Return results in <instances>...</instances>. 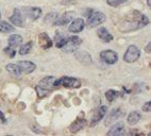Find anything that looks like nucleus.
Instances as JSON below:
<instances>
[{
	"label": "nucleus",
	"mask_w": 151,
	"mask_h": 136,
	"mask_svg": "<svg viewBox=\"0 0 151 136\" xmlns=\"http://www.w3.org/2000/svg\"><path fill=\"white\" fill-rule=\"evenodd\" d=\"M149 24V18L137 11L131 12L126 15L119 24V30L122 32H132L146 27Z\"/></svg>",
	"instance_id": "nucleus-1"
},
{
	"label": "nucleus",
	"mask_w": 151,
	"mask_h": 136,
	"mask_svg": "<svg viewBox=\"0 0 151 136\" xmlns=\"http://www.w3.org/2000/svg\"><path fill=\"white\" fill-rule=\"evenodd\" d=\"M54 80L55 78L52 76L45 77L43 80L38 82V84L36 85V93H37L38 98H45L49 94L51 93L52 90L55 88L54 87Z\"/></svg>",
	"instance_id": "nucleus-2"
},
{
	"label": "nucleus",
	"mask_w": 151,
	"mask_h": 136,
	"mask_svg": "<svg viewBox=\"0 0 151 136\" xmlns=\"http://www.w3.org/2000/svg\"><path fill=\"white\" fill-rule=\"evenodd\" d=\"M64 86L67 88H78L81 86V81L73 77H62L58 80H54V87Z\"/></svg>",
	"instance_id": "nucleus-3"
},
{
	"label": "nucleus",
	"mask_w": 151,
	"mask_h": 136,
	"mask_svg": "<svg viewBox=\"0 0 151 136\" xmlns=\"http://www.w3.org/2000/svg\"><path fill=\"white\" fill-rule=\"evenodd\" d=\"M81 44H82V39L80 37H78V36H70V37L66 38L64 46L61 49H63V51L67 52V53L75 52L80 47Z\"/></svg>",
	"instance_id": "nucleus-4"
},
{
	"label": "nucleus",
	"mask_w": 151,
	"mask_h": 136,
	"mask_svg": "<svg viewBox=\"0 0 151 136\" xmlns=\"http://www.w3.org/2000/svg\"><path fill=\"white\" fill-rule=\"evenodd\" d=\"M105 19H106V16H105L102 12L93 11L92 13L87 16V26H88L89 28L97 27V26L103 24V22L105 21Z\"/></svg>",
	"instance_id": "nucleus-5"
},
{
	"label": "nucleus",
	"mask_w": 151,
	"mask_h": 136,
	"mask_svg": "<svg viewBox=\"0 0 151 136\" xmlns=\"http://www.w3.org/2000/svg\"><path fill=\"white\" fill-rule=\"evenodd\" d=\"M140 57V50L138 49L136 46H131L128 47L127 51L124 55V61L127 63H134L139 59Z\"/></svg>",
	"instance_id": "nucleus-6"
},
{
	"label": "nucleus",
	"mask_w": 151,
	"mask_h": 136,
	"mask_svg": "<svg viewBox=\"0 0 151 136\" xmlns=\"http://www.w3.org/2000/svg\"><path fill=\"white\" fill-rule=\"evenodd\" d=\"M100 59H101L102 62L110 64V65H113L118 61V54L114 50H103L100 53Z\"/></svg>",
	"instance_id": "nucleus-7"
},
{
	"label": "nucleus",
	"mask_w": 151,
	"mask_h": 136,
	"mask_svg": "<svg viewBox=\"0 0 151 136\" xmlns=\"http://www.w3.org/2000/svg\"><path fill=\"white\" fill-rule=\"evenodd\" d=\"M10 20L16 27H24V25H26V20L24 18V13H22V11L19 9H15L14 10L13 14L10 17Z\"/></svg>",
	"instance_id": "nucleus-8"
},
{
	"label": "nucleus",
	"mask_w": 151,
	"mask_h": 136,
	"mask_svg": "<svg viewBox=\"0 0 151 136\" xmlns=\"http://www.w3.org/2000/svg\"><path fill=\"white\" fill-rule=\"evenodd\" d=\"M22 13L28 18L32 19V20H36L42 16V9L37 8V6H27V8H24Z\"/></svg>",
	"instance_id": "nucleus-9"
},
{
	"label": "nucleus",
	"mask_w": 151,
	"mask_h": 136,
	"mask_svg": "<svg viewBox=\"0 0 151 136\" xmlns=\"http://www.w3.org/2000/svg\"><path fill=\"white\" fill-rule=\"evenodd\" d=\"M106 112H108V107H106L105 105H102V106H100V107H98V109L94 112L92 121H91V125H92V127H94V125H97L100 120L102 119V118L105 116Z\"/></svg>",
	"instance_id": "nucleus-10"
},
{
	"label": "nucleus",
	"mask_w": 151,
	"mask_h": 136,
	"mask_svg": "<svg viewBox=\"0 0 151 136\" xmlns=\"http://www.w3.org/2000/svg\"><path fill=\"white\" fill-rule=\"evenodd\" d=\"M75 17V12H65L64 14H62L61 16H58L57 20H55V22H54V25L55 26H65L67 25L68 22L71 20V19Z\"/></svg>",
	"instance_id": "nucleus-11"
},
{
	"label": "nucleus",
	"mask_w": 151,
	"mask_h": 136,
	"mask_svg": "<svg viewBox=\"0 0 151 136\" xmlns=\"http://www.w3.org/2000/svg\"><path fill=\"white\" fill-rule=\"evenodd\" d=\"M37 41H38V44H40V46H41L44 50H47V49H49V48H51L52 47L51 38L49 37L48 34L45 33V32L41 33V34L38 35Z\"/></svg>",
	"instance_id": "nucleus-12"
},
{
	"label": "nucleus",
	"mask_w": 151,
	"mask_h": 136,
	"mask_svg": "<svg viewBox=\"0 0 151 136\" xmlns=\"http://www.w3.org/2000/svg\"><path fill=\"white\" fill-rule=\"evenodd\" d=\"M84 29V20L82 18H76L70 26L68 27V31L71 33H79Z\"/></svg>",
	"instance_id": "nucleus-13"
},
{
	"label": "nucleus",
	"mask_w": 151,
	"mask_h": 136,
	"mask_svg": "<svg viewBox=\"0 0 151 136\" xmlns=\"http://www.w3.org/2000/svg\"><path fill=\"white\" fill-rule=\"evenodd\" d=\"M86 125V120L84 118H77L71 125H69V131L71 133H77Z\"/></svg>",
	"instance_id": "nucleus-14"
},
{
	"label": "nucleus",
	"mask_w": 151,
	"mask_h": 136,
	"mask_svg": "<svg viewBox=\"0 0 151 136\" xmlns=\"http://www.w3.org/2000/svg\"><path fill=\"white\" fill-rule=\"evenodd\" d=\"M18 66L20 68L22 72H24V74H31V72H33L35 70V68H36L34 63L29 62V61H20L18 63Z\"/></svg>",
	"instance_id": "nucleus-15"
},
{
	"label": "nucleus",
	"mask_w": 151,
	"mask_h": 136,
	"mask_svg": "<svg viewBox=\"0 0 151 136\" xmlns=\"http://www.w3.org/2000/svg\"><path fill=\"white\" fill-rule=\"evenodd\" d=\"M97 34H98V36H99L100 39L103 41L104 43H110V42L113 41V35H112V34L103 27H100L99 29H98Z\"/></svg>",
	"instance_id": "nucleus-16"
},
{
	"label": "nucleus",
	"mask_w": 151,
	"mask_h": 136,
	"mask_svg": "<svg viewBox=\"0 0 151 136\" xmlns=\"http://www.w3.org/2000/svg\"><path fill=\"white\" fill-rule=\"evenodd\" d=\"M124 125L122 123H116L114 125L112 128L110 129V131L108 132V135L110 136H117V135H124Z\"/></svg>",
	"instance_id": "nucleus-17"
},
{
	"label": "nucleus",
	"mask_w": 151,
	"mask_h": 136,
	"mask_svg": "<svg viewBox=\"0 0 151 136\" xmlns=\"http://www.w3.org/2000/svg\"><path fill=\"white\" fill-rule=\"evenodd\" d=\"M76 55V59L78 61H80L81 63L85 64V65H89V64H92V57L85 51H79V52H76L75 53Z\"/></svg>",
	"instance_id": "nucleus-18"
},
{
	"label": "nucleus",
	"mask_w": 151,
	"mask_h": 136,
	"mask_svg": "<svg viewBox=\"0 0 151 136\" xmlns=\"http://www.w3.org/2000/svg\"><path fill=\"white\" fill-rule=\"evenodd\" d=\"M6 69L14 78H20V76H22V70H20L19 66L16 65V64H8Z\"/></svg>",
	"instance_id": "nucleus-19"
},
{
	"label": "nucleus",
	"mask_w": 151,
	"mask_h": 136,
	"mask_svg": "<svg viewBox=\"0 0 151 136\" xmlns=\"http://www.w3.org/2000/svg\"><path fill=\"white\" fill-rule=\"evenodd\" d=\"M122 116V110L120 109H114L112 112H110V114L108 115L106 120H105V125H111V123L117 120L119 117Z\"/></svg>",
	"instance_id": "nucleus-20"
},
{
	"label": "nucleus",
	"mask_w": 151,
	"mask_h": 136,
	"mask_svg": "<svg viewBox=\"0 0 151 136\" xmlns=\"http://www.w3.org/2000/svg\"><path fill=\"white\" fill-rule=\"evenodd\" d=\"M140 118H142V114H140L139 112H137V111L131 112L129 114V116H128V119H127L128 123H129L130 125H134L139 121Z\"/></svg>",
	"instance_id": "nucleus-21"
},
{
	"label": "nucleus",
	"mask_w": 151,
	"mask_h": 136,
	"mask_svg": "<svg viewBox=\"0 0 151 136\" xmlns=\"http://www.w3.org/2000/svg\"><path fill=\"white\" fill-rule=\"evenodd\" d=\"M22 42V37L19 34H14L11 35L9 38V46L12 47V48H15V47L19 46Z\"/></svg>",
	"instance_id": "nucleus-22"
},
{
	"label": "nucleus",
	"mask_w": 151,
	"mask_h": 136,
	"mask_svg": "<svg viewBox=\"0 0 151 136\" xmlns=\"http://www.w3.org/2000/svg\"><path fill=\"white\" fill-rule=\"evenodd\" d=\"M120 95H122V94L119 93V92H116V90H114V89H110L105 93V97H106L109 102H113V101L116 98H118Z\"/></svg>",
	"instance_id": "nucleus-23"
},
{
	"label": "nucleus",
	"mask_w": 151,
	"mask_h": 136,
	"mask_svg": "<svg viewBox=\"0 0 151 136\" xmlns=\"http://www.w3.org/2000/svg\"><path fill=\"white\" fill-rule=\"evenodd\" d=\"M0 31L2 33H10L14 31V27L6 21H0Z\"/></svg>",
	"instance_id": "nucleus-24"
},
{
	"label": "nucleus",
	"mask_w": 151,
	"mask_h": 136,
	"mask_svg": "<svg viewBox=\"0 0 151 136\" xmlns=\"http://www.w3.org/2000/svg\"><path fill=\"white\" fill-rule=\"evenodd\" d=\"M31 48H32V42H28L27 44H24V45H22V46L20 47L19 53H20L22 55L28 54V53L30 52V50H31Z\"/></svg>",
	"instance_id": "nucleus-25"
},
{
	"label": "nucleus",
	"mask_w": 151,
	"mask_h": 136,
	"mask_svg": "<svg viewBox=\"0 0 151 136\" xmlns=\"http://www.w3.org/2000/svg\"><path fill=\"white\" fill-rule=\"evenodd\" d=\"M128 0H106V3L113 8H118L122 4H126Z\"/></svg>",
	"instance_id": "nucleus-26"
},
{
	"label": "nucleus",
	"mask_w": 151,
	"mask_h": 136,
	"mask_svg": "<svg viewBox=\"0 0 151 136\" xmlns=\"http://www.w3.org/2000/svg\"><path fill=\"white\" fill-rule=\"evenodd\" d=\"M66 38L67 37H65L64 35H61L60 33H58L57 35H55V42H57V47L58 48H62L63 46H64V44L65 42H66Z\"/></svg>",
	"instance_id": "nucleus-27"
},
{
	"label": "nucleus",
	"mask_w": 151,
	"mask_h": 136,
	"mask_svg": "<svg viewBox=\"0 0 151 136\" xmlns=\"http://www.w3.org/2000/svg\"><path fill=\"white\" fill-rule=\"evenodd\" d=\"M58 18V14L55 13H50L46 16V19H45V22L48 24V25H54V22Z\"/></svg>",
	"instance_id": "nucleus-28"
},
{
	"label": "nucleus",
	"mask_w": 151,
	"mask_h": 136,
	"mask_svg": "<svg viewBox=\"0 0 151 136\" xmlns=\"http://www.w3.org/2000/svg\"><path fill=\"white\" fill-rule=\"evenodd\" d=\"M3 51H4V53H6V55H9V57H15V54H16V51H15V50L13 49V48H12V47H6V48H4V49H3Z\"/></svg>",
	"instance_id": "nucleus-29"
},
{
	"label": "nucleus",
	"mask_w": 151,
	"mask_h": 136,
	"mask_svg": "<svg viewBox=\"0 0 151 136\" xmlns=\"http://www.w3.org/2000/svg\"><path fill=\"white\" fill-rule=\"evenodd\" d=\"M150 109H151L150 101H147V102L143 105V107H142V110H143L144 112H146V113H149V112H150Z\"/></svg>",
	"instance_id": "nucleus-30"
},
{
	"label": "nucleus",
	"mask_w": 151,
	"mask_h": 136,
	"mask_svg": "<svg viewBox=\"0 0 151 136\" xmlns=\"http://www.w3.org/2000/svg\"><path fill=\"white\" fill-rule=\"evenodd\" d=\"M0 121L2 123L6 122V117H4V115H3V113L1 111H0Z\"/></svg>",
	"instance_id": "nucleus-31"
},
{
	"label": "nucleus",
	"mask_w": 151,
	"mask_h": 136,
	"mask_svg": "<svg viewBox=\"0 0 151 136\" xmlns=\"http://www.w3.org/2000/svg\"><path fill=\"white\" fill-rule=\"evenodd\" d=\"M150 49H151V43H148V45L146 47V52H147V53H150Z\"/></svg>",
	"instance_id": "nucleus-32"
},
{
	"label": "nucleus",
	"mask_w": 151,
	"mask_h": 136,
	"mask_svg": "<svg viewBox=\"0 0 151 136\" xmlns=\"http://www.w3.org/2000/svg\"><path fill=\"white\" fill-rule=\"evenodd\" d=\"M147 4H148L149 6H151V0H147Z\"/></svg>",
	"instance_id": "nucleus-33"
},
{
	"label": "nucleus",
	"mask_w": 151,
	"mask_h": 136,
	"mask_svg": "<svg viewBox=\"0 0 151 136\" xmlns=\"http://www.w3.org/2000/svg\"><path fill=\"white\" fill-rule=\"evenodd\" d=\"M0 17H1V13H0Z\"/></svg>",
	"instance_id": "nucleus-34"
},
{
	"label": "nucleus",
	"mask_w": 151,
	"mask_h": 136,
	"mask_svg": "<svg viewBox=\"0 0 151 136\" xmlns=\"http://www.w3.org/2000/svg\"><path fill=\"white\" fill-rule=\"evenodd\" d=\"M0 71H1V70H0Z\"/></svg>",
	"instance_id": "nucleus-35"
}]
</instances>
